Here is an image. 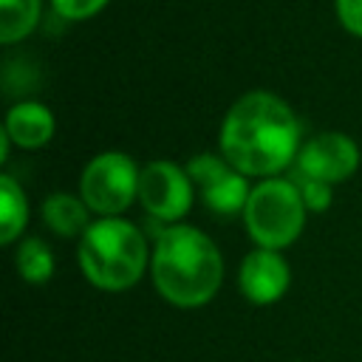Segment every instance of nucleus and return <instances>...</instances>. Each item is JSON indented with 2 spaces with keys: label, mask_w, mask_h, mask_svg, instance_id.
<instances>
[{
  "label": "nucleus",
  "mask_w": 362,
  "mask_h": 362,
  "mask_svg": "<svg viewBox=\"0 0 362 362\" xmlns=\"http://www.w3.org/2000/svg\"><path fill=\"white\" fill-rule=\"evenodd\" d=\"M300 127L291 107L266 90L240 96L221 124L223 158L243 175H274L297 158Z\"/></svg>",
  "instance_id": "nucleus-1"
},
{
  "label": "nucleus",
  "mask_w": 362,
  "mask_h": 362,
  "mask_svg": "<svg viewBox=\"0 0 362 362\" xmlns=\"http://www.w3.org/2000/svg\"><path fill=\"white\" fill-rule=\"evenodd\" d=\"M150 263L158 294L178 308H198L209 303L223 277L218 246L201 229L184 223H173L158 232Z\"/></svg>",
  "instance_id": "nucleus-2"
},
{
  "label": "nucleus",
  "mask_w": 362,
  "mask_h": 362,
  "mask_svg": "<svg viewBox=\"0 0 362 362\" xmlns=\"http://www.w3.org/2000/svg\"><path fill=\"white\" fill-rule=\"evenodd\" d=\"M79 266L85 277L105 291H124L144 274L147 243L124 218L93 221L79 240Z\"/></svg>",
  "instance_id": "nucleus-3"
},
{
  "label": "nucleus",
  "mask_w": 362,
  "mask_h": 362,
  "mask_svg": "<svg viewBox=\"0 0 362 362\" xmlns=\"http://www.w3.org/2000/svg\"><path fill=\"white\" fill-rule=\"evenodd\" d=\"M243 221L260 249H283L294 243L305 223V204L300 187L286 178H266L246 201Z\"/></svg>",
  "instance_id": "nucleus-4"
},
{
  "label": "nucleus",
  "mask_w": 362,
  "mask_h": 362,
  "mask_svg": "<svg viewBox=\"0 0 362 362\" xmlns=\"http://www.w3.org/2000/svg\"><path fill=\"white\" fill-rule=\"evenodd\" d=\"M139 173L141 170H136V161L130 156L102 153L82 173V181H79L82 201L93 212L116 218L139 195Z\"/></svg>",
  "instance_id": "nucleus-5"
},
{
  "label": "nucleus",
  "mask_w": 362,
  "mask_h": 362,
  "mask_svg": "<svg viewBox=\"0 0 362 362\" xmlns=\"http://www.w3.org/2000/svg\"><path fill=\"white\" fill-rule=\"evenodd\" d=\"M139 201L156 221H178L192 206V181L173 161H150L139 173Z\"/></svg>",
  "instance_id": "nucleus-6"
},
{
  "label": "nucleus",
  "mask_w": 362,
  "mask_h": 362,
  "mask_svg": "<svg viewBox=\"0 0 362 362\" xmlns=\"http://www.w3.org/2000/svg\"><path fill=\"white\" fill-rule=\"evenodd\" d=\"M189 181L204 192V204L218 215H235L246 209L252 189L246 187L243 173H238L229 161L218 156H195L184 167Z\"/></svg>",
  "instance_id": "nucleus-7"
},
{
  "label": "nucleus",
  "mask_w": 362,
  "mask_h": 362,
  "mask_svg": "<svg viewBox=\"0 0 362 362\" xmlns=\"http://www.w3.org/2000/svg\"><path fill=\"white\" fill-rule=\"evenodd\" d=\"M294 161H297L300 178L337 184V181H345L354 175V170L359 164V150L342 133H320L300 147Z\"/></svg>",
  "instance_id": "nucleus-8"
},
{
  "label": "nucleus",
  "mask_w": 362,
  "mask_h": 362,
  "mask_svg": "<svg viewBox=\"0 0 362 362\" xmlns=\"http://www.w3.org/2000/svg\"><path fill=\"white\" fill-rule=\"evenodd\" d=\"M288 280H291L288 263L274 249L249 252L243 257L240 274H238V283H240L243 297L252 300V303H257V305H266V303L280 300L286 294V288H288Z\"/></svg>",
  "instance_id": "nucleus-9"
},
{
  "label": "nucleus",
  "mask_w": 362,
  "mask_h": 362,
  "mask_svg": "<svg viewBox=\"0 0 362 362\" xmlns=\"http://www.w3.org/2000/svg\"><path fill=\"white\" fill-rule=\"evenodd\" d=\"M3 130L17 147L34 150V147H42L54 136V116L40 102H20L8 110Z\"/></svg>",
  "instance_id": "nucleus-10"
},
{
  "label": "nucleus",
  "mask_w": 362,
  "mask_h": 362,
  "mask_svg": "<svg viewBox=\"0 0 362 362\" xmlns=\"http://www.w3.org/2000/svg\"><path fill=\"white\" fill-rule=\"evenodd\" d=\"M42 221L59 238L85 235V229L90 226L88 223V204L68 195V192H54L42 201Z\"/></svg>",
  "instance_id": "nucleus-11"
},
{
  "label": "nucleus",
  "mask_w": 362,
  "mask_h": 362,
  "mask_svg": "<svg viewBox=\"0 0 362 362\" xmlns=\"http://www.w3.org/2000/svg\"><path fill=\"white\" fill-rule=\"evenodd\" d=\"M40 20V0H0V42H20Z\"/></svg>",
  "instance_id": "nucleus-12"
},
{
  "label": "nucleus",
  "mask_w": 362,
  "mask_h": 362,
  "mask_svg": "<svg viewBox=\"0 0 362 362\" xmlns=\"http://www.w3.org/2000/svg\"><path fill=\"white\" fill-rule=\"evenodd\" d=\"M0 204H3V215H0L3 232H0V240L3 243H11L23 232L25 221H28L25 195H23V189L17 187V181L11 175H3L0 178Z\"/></svg>",
  "instance_id": "nucleus-13"
},
{
  "label": "nucleus",
  "mask_w": 362,
  "mask_h": 362,
  "mask_svg": "<svg viewBox=\"0 0 362 362\" xmlns=\"http://www.w3.org/2000/svg\"><path fill=\"white\" fill-rule=\"evenodd\" d=\"M17 272L28 283H34V286L45 283L54 274V255H51V249L40 238L23 240L20 249H17Z\"/></svg>",
  "instance_id": "nucleus-14"
},
{
  "label": "nucleus",
  "mask_w": 362,
  "mask_h": 362,
  "mask_svg": "<svg viewBox=\"0 0 362 362\" xmlns=\"http://www.w3.org/2000/svg\"><path fill=\"white\" fill-rule=\"evenodd\" d=\"M54 11L65 20H88L107 6V0H51Z\"/></svg>",
  "instance_id": "nucleus-15"
},
{
  "label": "nucleus",
  "mask_w": 362,
  "mask_h": 362,
  "mask_svg": "<svg viewBox=\"0 0 362 362\" xmlns=\"http://www.w3.org/2000/svg\"><path fill=\"white\" fill-rule=\"evenodd\" d=\"M300 195H303V204L305 209H314V212H322L331 206V184H322V181H311V178H300Z\"/></svg>",
  "instance_id": "nucleus-16"
},
{
  "label": "nucleus",
  "mask_w": 362,
  "mask_h": 362,
  "mask_svg": "<svg viewBox=\"0 0 362 362\" xmlns=\"http://www.w3.org/2000/svg\"><path fill=\"white\" fill-rule=\"evenodd\" d=\"M337 17L354 37H362V0H337Z\"/></svg>",
  "instance_id": "nucleus-17"
}]
</instances>
